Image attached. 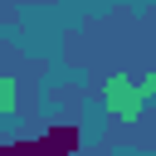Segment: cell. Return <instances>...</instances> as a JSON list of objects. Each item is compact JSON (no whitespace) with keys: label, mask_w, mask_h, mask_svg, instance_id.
<instances>
[{"label":"cell","mask_w":156,"mask_h":156,"mask_svg":"<svg viewBox=\"0 0 156 156\" xmlns=\"http://www.w3.org/2000/svg\"><path fill=\"white\" fill-rule=\"evenodd\" d=\"M44 141H49V151H54V156H73V151H78V127L58 122V127H49V132H44Z\"/></svg>","instance_id":"1"},{"label":"cell","mask_w":156,"mask_h":156,"mask_svg":"<svg viewBox=\"0 0 156 156\" xmlns=\"http://www.w3.org/2000/svg\"><path fill=\"white\" fill-rule=\"evenodd\" d=\"M0 156H54L49 151V141L44 136H34V141H5V151Z\"/></svg>","instance_id":"2"}]
</instances>
